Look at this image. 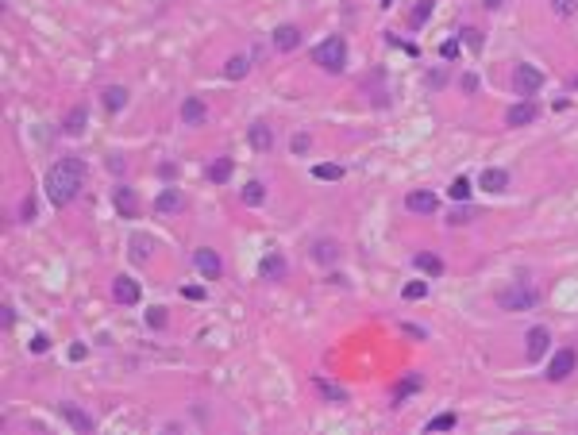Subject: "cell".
Wrapping results in <instances>:
<instances>
[{"instance_id":"obj_47","label":"cell","mask_w":578,"mask_h":435,"mask_svg":"<svg viewBox=\"0 0 578 435\" xmlns=\"http://www.w3.org/2000/svg\"><path fill=\"white\" fill-rule=\"evenodd\" d=\"M69 358H74V362H81V358H85V347H81V343H74V347H69Z\"/></svg>"},{"instance_id":"obj_35","label":"cell","mask_w":578,"mask_h":435,"mask_svg":"<svg viewBox=\"0 0 578 435\" xmlns=\"http://www.w3.org/2000/svg\"><path fill=\"white\" fill-rule=\"evenodd\" d=\"M421 297H428V281H409L405 285V300H421Z\"/></svg>"},{"instance_id":"obj_31","label":"cell","mask_w":578,"mask_h":435,"mask_svg":"<svg viewBox=\"0 0 578 435\" xmlns=\"http://www.w3.org/2000/svg\"><path fill=\"white\" fill-rule=\"evenodd\" d=\"M313 177H320V181H340L343 177V166H335V162H320L313 170Z\"/></svg>"},{"instance_id":"obj_25","label":"cell","mask_w":578,"mask_h":435,"mask_svg":"<svg viewBox=\"0 0 578 435\" xmlns=\"http://www.w3.org/2000/svg\"><path fill=\"white\" fill-rule=\"evenodd\" d=\"M313 258L328 266V262L340 258V247H335V243H328V239H316V243H313Z\"/></svg>"},{"instance_id":"obj_10","label":"cell","mask_w":578,"mask_h":435,"mask_svg":"<svg viewBox=\"0 0 578 435\" xmlns=\"http://www.w3.org/2000/svg\"><path fill=\"white\" fill-rule=\"evenodd\" d=\"M270 43H274L282 54H289V50L301 47V27H297V23H278L274 35H270Z\"/></svg>"},{"instance_id":"obj_38","label":"cell","mask_w":578,"mask_h":435,"mask_svg":"<svg viewBox=\"0 0 578 435\" xmlns=\"http://www.w3.org/2000/svg\"><path fill=\"white\" fill-rule=\"evenodd\" d=\"M424 85H428V89H443V85H447V69H432L428 78H424Z\"/></svg>"},{"instance_id":"obj_29","label":"cell","mask_w":578,"mask_h":435,"mask_svg":"<svg viewBox=\"0 0 578 435\" xmlns=\"http://www.w3.org/2000/svg\"><path fill=\"white\" fill-rule=\"evenodd\" d=\"M455 424H459V416H455V412H440V416H432V420H428L424 432H451Z\"/></svg>"},{"instance_id":"obj_49","label":"cell","mask_w":578,"mask_h":435,"mask_svg":"<svg viewBox=\"0 0 578 435\" xmlns=\"http://www.w3.org/2000/svg\"><path fill=\"white\" fill-rule=\"evenodd\" d=\"M382 8H393V0H382Z\"/></svg>"},{"instance_id":"obj_2","label":"cell","mask_w":578,"mask_h":435,"mask_svg":"<svg viewBox=\"0 0 578 435\" xmlns=\"http://www.w3.org/2000/svg\"><path fill=\"white\" fill-rule=\"evenodd\" d=\"M313 62L324 69V74H343V69H347V43H343L340 35L316 43V47H313Z\"/></svg>"},{"instance_id":"obj_21","label":"cell","mask_w":578,"mask_h":435,"mask_svg":"<svg viewBox=\"0 0 578 435\" xmlns=\"http://www.w3.org/2000/svg\"><path fill=\"white\" fill-rule=\"evenodd\" d=\"M313 386H316V393H320L324 401H335V405H347V389H343V386H335V381H324V377H316Z\"/></svg>"},{"instance_id":"obj_30","label":"cell","mask_w":578,"mask_h":435,"mask_svg":"<svg viewBox=\"0 0 578 435\" xmlns=\"http://www.w3.org/2000/svg\"><path fill=\"white\" fill-rule=\"evenodd\" d=\"M471 220H474V208H471L467 201H463L459 208H451V216H447V223H451V227H467Z\"/></svg>"},{"instance_id":"obj_26","label":"cell","mask_w":578,"mask_h":435,"mask_svg":"<svg viewBox=\"0 0 578 435\" xmlns=\"http://www.w3.org/2000/svg\"><path fill=\"white\" fill-rule=\"evenodd\" d=\"M239 197H243V204L258 208V204L266 201V185H263V181H247V185H243V193H239Z\"/></svg>"},{"instance_id":"obj_4","label":"cell","mask_w":578,"mask_h":435,"mask_svg":"<svg viewBox=\"0 0 578 435\" xmlns=\"http://www.w3.org/2000/svg\"><path fill=\"white\" fill-rule=\"evenodd\" d=\"M575 370H578V350L563 347V350H555V358L548 362V381H567Z\"/></svg>"},{"instance_id":"obj_20","label":"cell","mask_w":578,"mask_h":435,"mask_svg":"<svg viewBox=\"0 0 578 435\" xmlns=\"http://www.w3.org/2000/svg\"><path fill=\"white\" fill-rule=\"evenodd\" d=\"M412 266L421 274H428V278H440L443 274V258H436L432 251H421V254H412Z\"/></svg>"},{"instance_id":"obj_8","label":"cell","mask_w":578,"mask_h":435,"mask_svg":"<svg viewBox=\"0 0 578 435\" xmlns=\"http://www.w3.org/2000/svg\"><path fill=\"white\" fill-rule=\"evenodd\" d=\"M139 297H143V289H139L135 278L120 274V278L112 281V300H116V304H139Z\"/></svg>"},{"instance_id":"obj_41","label":"cell","mask_w":578,"mask_h":435,"mask_svg":"<svg viewBox=\"0 0 578 435\" xmlns=\"http://www.w3.org/2000/svg\"><path fill=\"white\" fill-rule=\"evenodd\" d=\"M575 4H578V0H551V8H555L559 16H570V12H575Z\"/></svg>"},{"instance_id":"obj_24","label":"cell","mask_w":578,"mask_h":435,"mask_svg":"<svg viewBox=\"0 0 578 435\" xmlns=\"http://www.w3.org/2000/svg\"><path fill=\"white\" fill-rule=\"evenodd\" d=\"M151 247H155V243H151V235H143V232L131 235V258H135V262H147V258H151Z\"/></svg>"},{"instance_id":"obj_40","label":"cell","mask_w":578,"mask_h":435,"mask_svg":"<svg viewBox=\"0 0 578 435\" xmlns=\"http://www.w3.org/2000/svg\"><path fill=\"white\" fill-rule=\"evenodd\" d=\"M147 324L151 328H166V309H147Z\"/></svg>"},{"instance_id":"obj_16","label":"cell","mask_w":578,"mask_h":435,"mask_svg":"<svg viewBox=\"0 0 578 435\" xmlns=\"http://www.w3.org/2000/svg\"><path fill=\"white\" fill-rule=\"evenodd\" d=\"M524 343H529V362H540L544 358V350H548V343H551V335H548V328H532L529 335H524Z\"/></svg>"},{"instance_id":"obj_5","label":"cell","mask_w":578,"mask_h":435,"mask_svg":"<svg viewBox=\"0 0 578 435\" xmlns=\"http://www.w3.org/2000/svg\"><path fill=\"white\" fill-rule=\"evenodd\" d=\"M513 85H517V93L520 97H532L540 85H544V69L540 66H532V62H520L517 66V74H513Z\"/></svg>"},{"instance_id":"obj_23","label":"cell","mask_w":578,"mask_h":435,"mask_svg":"<svg viewBox=\"0 0 578 435\" xmlns=\"http://www.w3.org/2000/svg\"><path fill=\"white\" fill-rule=\"evenodd\" d=\"M100 97H104V108H108V112H120V108L128 104V89H124V85H108Z\"/></svg>"},{"instance_id":"obj_34","label":"cell","mask_w":578,"mask_h":435,"mask_svg":"<svg viewBox=\"0 0 578 435\" xmlns=\"http://www.w3.org/2000/svg\"><path fill=\"white\" fill-rule=\"evenodd\" d=\"M432 16V0H416V8H412V16H409V23L412 27H421L424 20Z\"/></svg>"},{"instance_id":"obj_43","label":"cell","mask_w":578,"mask_h":435,"mask_svg":"<svg viewBox=\"0 0 578 435\" xmlns=\"http://www.w3.org/2000/svg\"><path fill=\"white\" fill-rule=\"evenodd\" d=\"M31 216H35V201L27 197V201L20 204V220H31Z\"/></svg>"},{"instance_id":"obj_32","label":"cell","mask_w":578,"mask_h":435,"mask_svg":"<svg viewBox=\"0 0 578 435\" xmlns=\"http://www.w3.org/2000/svg\"><path fill=\"white\" fill-rule=\"evenodd\" d=\"M447 197H451V201H467V197H471V181H467V177H455V181H451L447 185Z\"/></svg>"},{"instance_id":"obj_39","label":"cell","mask_w":578,"mask_h":435,"mask_svg":"<svg viewBox=\"0 0 578 435\" xmlns=\"http://www.w3.org/2000/svg\"><path fill=\"white\" fill-rule=\"evenodd\" d=\"M289 146H293V155H304V150H309V146H313V139L304 135V131H297V135L289 139Z\"/></svg>"},{"instance_id":"obj_3","label":"cell","mask_w":578,"mask_h":435,"mask_svg":"<svg viewBox=\"0 0 578 435\" xmlns=\"http://www.w3.org/2000/svg\"><path fill=\"white\" fill-rule=\"evenodd\" d=\"M536 300H540V293L529 289V285H509V289L498 293V304L505 312H524V309H532Z\"/></svg>"},{"instance_id":"obj_27","label":"cell","mask_w":578,"mask_h":435,"mask_svg":"<svg viewBox=\"0 0 578 435\" xmlns=\"http://www.w3.org/2000/svg\"><path fill=\"white\" fill-rule=\"evenodd\" d=\"M227 177H232V158H216V162L208 166V181H212V185H224Z\"/></svg>"},{"instance_id":"obj_37","label":"cell","mask_w":578,"mask_h":435,"mask_svg":"<svg viewBox=\"0 0 578 435\" xmlns=\"http://www.w3.org/2000/svg\"><path fill=\"white\" fill-rule=\"evenodd\" d=\"M27 347H31V355H47V350H50V335H43V331H39V335H31Z\"/></svg>"},{"instance_id":"obj_19","label":"cell","mask_w":578,"mask_h":435,"mask_svg":"<svg viewBox=\"0 0 578 435\" xmlns=\"http://www.w3.org/2000/svg\"><path fill=\"white\" fill-rule=\"evenodd\" d=\"M478 185L486 193H505V189H509V174H505V170H482Z\"/></svg>"},{"instance_id":"obj_13","label":"cell","mask_w":578,"mask_h":435,"mask_svg":"<svg viewBox=\"0 0 578 435\" xmlns=\"http://www.w3.org/2000/svg\"><path fill=\"white\" fill-rule=\"evenodd\" d=\"M540 120V108L532 104V100H520V104H513L509 112H505V124L509 127H529Z\"/></svg>"},{"instance_id":"obj_12","label":"cell","mask_w":578,"mask_h":435,"mask_svg":"<svg viewBox=\"0 0 578 435\" xmlns=\"http://www.w3.org/2000/svg\"><path fill=\"white\" fill-rule=\"evenodd\" d=\"M405 208H409V212H421V216H432L440 208V197L428 193V189H412V193L405 197Z\"/></svg>"},{"instance_id":"obj_46","label":"cell","mask_w":578,"mask_h":435,"mask_svg":"<svg viewBox=\"0 0 578 435\" xmlns=\"http://www.w3.org/2000/svg\"><path fill=\"white\" fill-rule=\"evenodd\" d=\"M186 297L189 300H201V297H205V289H201V285H186Z\"/></svg>"},{"instance_id":"obj_28","label":"cell","mask_w":578,"mask_h":435,"mask_svg":"<svg viewBox=\"0 0 578 435\" xmlns=\"http://www.w3.org/2000/svg\"><path fill=\"white\" fill-rule=\"evenodd\" d=\"M247 69H251V62H247L243 54H236V58H227L224 78H227V81H239V78H247Z\"/></svg>"},{"instance_id":"obj_36","label":"cell","mask_w":578,"mask_h":435,"mask_svg":"<svg viewBox=\"0 0 578 435\" xmlns=\"http://www.w3.org/2000/svg\"><path fill=\"white\" fill-rule=\"evenodd\" d=\"M463 47H471V50H482V31H474V27H463Z\"/></svg>"},{"instance_id":"obj_18","label":"cell","mask_w":578,"mask_h":435,"mask_svg":"<svg viewBox=\"0 0 578 435\" xmlns=\"http://www.w3.org/2000/svg\"><path fill=\"white\" fill-rule=\"evenodd\" d=\"M258 274H263L266 281H282L285 278V258L278 251H270L263 262H258Z\"/></svg>"},{"instance_id":"obj_9","label":"cell","mask_w":578,"mask_h":435,"mask_svg":"<svg viewBox=\"0 0 578 435\" xmlns=\"http://www.w3.org/2000/svg\"><path fill=\"white\" fill-rule=\"evenodd\" d=\"M247 139H251V146H255L258 155H270V150H274V127L266 124V120H255V124L247 127Z\"/></svg>"},{"instance_id":"obj_7","label":"cell","mask_w":578,"mask_h":435,"mask_svg":"<svg viewBox=\"0 0 578 435\" xmlns=\"http://www.w3.org/2000/svg\"><path fill=\"white\" fill-rule=\"evenodd\" d=\"M193 266L201 270V278H208V281H216L224 274V262H220V254H216L212 247H201V251L193 254Z\"/></svg>"},{"instance_id":"obj_17","label":"cell","mask_w":578,"mask_h":435,"mask_svg":"<svg viewBox=\"0 0 578 435\" xmlns=\"http://www.w3.org/2000/svg\"><path fill=\"white\" fill-rule=\"evenodd\" d=\"M85 124H89V108L85 104H74L66 112V120H62V131H66V135H81Z\"/></svg>"},{"instance_id":"obj_1","label":"cell","mask_w":578,"mask_h":435,"mask_svg":"<svg viewBox=\"0 0 578 435\" xmlns=\"http://www.w3.org/2000/svg\"><path fill=\"white\" fill-rule=\"evenodd\" d=\"M47 201L54 204V208H66L74 197L81 193V185H85V162H81L78 155H66L58 158V162L47 170Z\"/></svg>"},{"instance_id":"obj_48","label":"cell","mask_w":578,"mask_h":435,"mask_svg":"<svg viewBox=\"0 0 578 435\" xmlns=\"http://www.w3.org/2000/svg\"><path fill=\"white\" fill-rule=\"evenodd\" d=\"M501 4H505V0H482V8H490V12H498Z\"/></svg>"},{"instance_id":"obj_11","label":"cell","mask_w":578,"mask_h":435,"mask_svg":"<svg viewBox=\"0 0 578 435\" xmlns=\"http://www.w3.org/2000/svg\"><path fill=\"white\" fill-rule=\"evenodd\" d=\"M58 416L66 420L69 427H74V432H81V435L97 427V424H93V416H89V412H81V408H78V405H69V401H62V405H58Z\"/></svg>"},{"instance_id":"obj_22","label":"cell","mask_w":578,"mask_h":435,"mask_svg":"<svg viewBox=\"0 0 578 435\" xmlns=\"http://www.w3.org/2000/svg\"><path fill=\"white\" fill-rule=\"evenodd\" d=\"M181 204H186V197L177 193V189H162V193H158V201H155V212H177V208H181Z\"/></svg>"},{"instance_id":"obj_42","label":"cell","mask_w":578,"mask_h":435,"mask_svg":"<svg viewBox=\"0 0 578 435\" xmlns=\"http://www.w3.org/2000/svg\"><path fill=\"white\" fill-rule=\"evenodd\" d=\"M124 155H108V170H112V174H124Z\"/></svg>"},{"instance_id":"obj_44","label":"cell","mask_w":578,"mask_h":435,"mask_svg":"<svg viewBox=\"0 0 578 435\" xmlns=\"http://www.w3.org/2000/svg\"><path fill=\"white\" fill-rule=\"evenodd\" d=\"M474 89H478V78H474V74H467V78H463V93H474Z\"/></svg>"},{"instance_id":"obj_45","label":"cell","mask_w":578,"mask_h":435,"mask_svg":"<svg viewBox=\"0 0 578 435\" xmlns=\"http://www.w3.org/2000/svg\"><path fill=\"white\" fill-rule=\"evenodd\" d=\"M405 335H412V339H424L428 331H424V328H416V324H405Z\"/></svg>"},{"instance_id":"obj_14","label":"cell","mask_w":578,"mask_h":435,"mask_svg":"<svg viewBox=\"0 0 578 435\" xmlns=\"http://www.w3.org/2000/svg\"><path fill=\"white\" fill-rule=\"evenodd\" d=\"M208 120V104L201 97H186L181 100V124L186 127H201Z\"/></svg>"},{"instance_id":"obj_6","label":"cell","mask_w":578,"mask_h":435,"mask_svg":"<svg viewBox=\"0 0 578 435\" xmlns=\"http://www.w3.org/2000/svg\"><path fill=\"white\" fill-rule=\"evenodd\" d=\"M112 204H116V212L124 216V220H135L139 208H143V204H139V193L128 189V185H116V189H112Z\"/></svg>"},{"instance_id":"obj_15","label":"cell","mask_w":578,"mask_h":435,"mask_svg":"<svg viewBox=\"0 0 578 435\" xmlns=\"http://www.w3.org/2000/svg\"><path fill=\"white\" fill-rule=\"evenodd\" d=\"M424 389V374H416V370H412V374H405L401 381H397V389H393V397H390V405L397 408L405 401V397H412V393H421Z\"/></svg>"},{"instance_id":"obj_33","label":"cell","mask_w":578,"mask_h":435,"mask_svg":"<svg viewBox=\"0 0 578 435\" xmlns=\"http://www.w3.org/2000/svg\"><path fill=\"white\" fill-rule=\"evenodd\" d=\"M459 54H463V43L459 39H443L440 43V58L443 62H459Z\"/></svg>"}]
</instances>
